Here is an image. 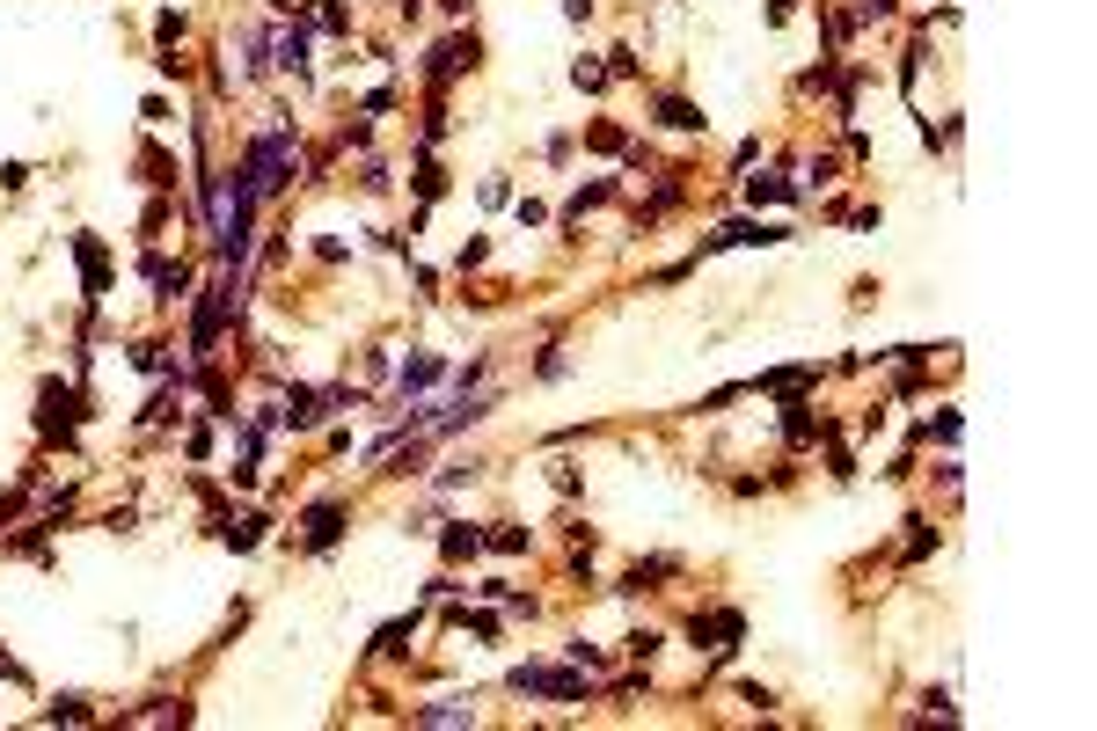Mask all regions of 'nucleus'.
<instances>
[{
	"instance_id": "f257e3e1",
	"label": "nucleus",
	"mask_w": 1097,
	"mask_h": 731,
	"mask_svg": "<svg viewBox=\"0 0 1097 731\" xmlns=\"http://www.w3.org/2000/svg\"><path fill=\"white\" fill-rule=\"evenodd\" d=\"M74 424H81V388L44 381V388H37V432L59 439V446H74Z\"/></svg>"
},
{
	"instance_id": "f03ea898",
	"label": "nucleus",
	"mask_w": 1097,
	"mask_h": 731,
	"mask_svg": "<svg viewBox=\"0 0 1097 731\" xmlns=\"http://www.w3.org/2000/svg\"><path fill=\"white\" fill-rule=\"evenodd\" d=\"M512 688L520 695H549V702H586V680L556 673V666H512Z\"/></svg>"
},
{
	"instance_id": "7ed1b4c3",
	"label": "nucleus",
	"mask_w": 1097,
	"mask_h": 731,
	"mask_svg": "<svg viewBox=\"0 0 1097 731\" xmlns=\"http://www.w3.org/2000/svg\"><path fill=\"white\" fill-rule=\"evenodd\" d=\"M227 308H235V293H227V278H220V286H205V300H198V322H191V359H213V337H220Z\"/></svg>"
},
{
	"instance_id": "20e7f679",
	"label": "nucleus",
	"mask_w": 1097,
	"mask_h": 731,
	"mask_svg": "<svg viewBox=\"0 0 1097 731\" xmlns=\"http://www.w3.org/2000/svg\"><path fill=\"white\" fill-rule=\"evenodd\" d=\"M469 66H476V37H447V44H439V52L425 59V81H432V88H447V81L469 74Z\"/></svg>"
},
{
	"instance_id": "39448f33",
	"label": "nucleus",
	"mask_w": 1097,
	"mask_h": 731,
	"mask_svg": "<svg viewBox=\"0 0 1097 731\" xmlns=\"http://www.w3.org/2000/svg\"><path fill=\"white\" fill-rule=\"evenodd\" d=\"M337 534H344V505H337V498H322V505L308 512V534H300V549H308V556H330V549H337Z\"/></svg>"
},
{
	"instance_id": "423d86ee",
	"label": "nucleus",
	"mask_w": 1097,
	"mask_h": 731,
	"mask_svg": "<svg viewBox=\"0 0 1097 731\" xmlns=\"http://www.w3.org/2000/svg\"><path fill=\"white\" fill-rule=\"evenodd\" d=\"M439 381H447V359H439V351H410L403 373H395V388H403V395H425V388H439Z\"/></svg>"
},
{
	"instance_id": "0eeeda50",
	"label": "nucleus",
	"mask_w": 1097,
	"mask_h": 731,
	"mask_svg": "<svg viewBox=\"0 0 1097 731\" xmlns=\"http://www.w3.org/2000/svg\"><path fill=\"white\" fill-rule=\"evenodd\" d=\"M74 256H81L88 300H103V286H110V271H103V242H96V234H74Z\"/></svg>"
},
{
	"instance_id": "6e6552de",
	"label": "nucleus",
	"mask_w": 1097,
	"mask_h": 731,
	"mask_svg": "<svg viewBox=\"0 0 1097 731\" xmlns=\"http://www.w3.org/2000/svg\"><path fill=\"white\" fill-rule=\"evenodd\" d=\"M147 278H154V300H183V286H191V271L169 264V256H147Z\"/></svg>"
},
{
	"instance_id": "1a4fd4ad",
	"label": "nucleus",
	"mask_w": 1097,
	"mask_h": 731,
	"mask_svg": "<svg viewBox=\"0 0 1097 731\" xmlns=\"http://www.w3.org/2000/svg\"><path fill=\"white\" fill-rule=\"evenodd\" d=\"M271 59L286 66V74H308V30H278L271 37Z\"/></svg>"
},
{
	"instance_id": "9d476101",
	"label": "nucleus",
	"mask_w": 1097,
	"mask_h": 731,
	"mask_svg": "<svg viewBox=\"0 0 1097 731\" xmlns=\"http://www.w3.org/2000/svg\"><path fill=\"white\" fill-rule=\"evenodd\" d=\"M220 541H227V549H242V556H249L256 541H264V512H242V520H220Z\"/></svg>"
},
{
	"instance_id": "9b49d317",
	"label": "nucleus",
	"mask_w": 1097,
	"mask_h": 731,
	"mask_svg": "<svg viewBox=\"0 0 1097 731\" xmlns=\"http://www.w3.org/2000/svg\"><path fill=\"white\" fill-rule=\"evenodd\" d=\"M417 724H476V710L461 695H447V702H425V710H410Z\"/></svg>"
},
{
	"instance_id": "f8f14e48",
	"label": "nucleus",
	"mask_w": 1097,
	"mask_h": 731,
	"mask_svg": "<svg viewBox=\"0 0 1097 731\" xmlns=\"http://www.w3.org/2000/svg\"><path fill=\"white\" fill-rule=\"evenodd\" d=\"M659 125H673V132H703V110L681 103V96H659Z\"/></svg>"
},
{
	"instance_id": "ddd939ff",
	"label": "nucleus",
	"mask_w": 1097,
	"mask_h": 731,
	"mask_svg": "<svg viewBox=\"0 0 1097 731\" xmlns=\"http://www.w3.org/2000/svg\"><path fill=\"white\" fill-rule=\"evenodd\" d=\"M410 636H417V607H410V615H395V622H381V629H373V651H403Z\"/></svg>"
},
{
	"instance_id": "4468645a",
	"label": "nucleus",
	"mask_w": 1097,
	"mask_h": 731,
	"mask_svg": "<svg viewBox=\"0 0 1097 731\" xmlns=\"http://www.w3.org/2000/svg\"><path fill=\"white\" fill-rule=\"evenodd\" d=\"M476 549H483V534H476V527H447V534H439V556H447V563L476 556Z\"/></svg>"
},
{
	"instance_id": "2eb2a0df",
	"label": "nucleus",
	"mask_w": 1097,
	"mask_h": 731,
	"mask_svg": "<svg viewBox=\"0 0 1097 731\" xmlns=\"http://www.w3.org/2000/svg\"><path fill=\"white\" fill-rule=\"evenodd\" d=\"M746 198H754V205H783L790 183H783V176H754V183H746Z\"/></svg>"
},
{
	"instance_id": "dca6fc26",
	"label": "nucleus",
	"mask_w": 1097,
	"mask_h": 731,
	"mask_svg": "<svg viewBox=\"0 0 1097 731\" xmlns=\"http://www.w3.org/2000/svg\"><path fill=\"white\" fill-rule=\"evenodd\" d=\"M783 432H790V439L805 446L812 432H820V424H812V410H805V403H783Z\"/></svg>"
},
{
	"instance_id": "f3484780",
	"label": "nucleus",
	"mask_w": 1097,
	"mask_h": 731,
	"mask_svg": "<svg viewBox=\"0 0 1097 731\" xmlns=\"http://www.w3.org/2000/svg\"><path fill=\"white\" fill-rule=\"evenodd\" d=\"M527 541H534L527 527H498V534H490V549H498V556H520V549H527Z\"/></svg>"
},
{
	"instance_id": "a211bd4d",
	"label": "nucleus",
	"mask_w": 1097,
	"mask_h": 731,
	"mask_svg": "<svg viewBox=\"0 0 1097 731\" xmlns=\"http://www.w3.org/2000/svg\"><path fill=\"white\" fill-rule=\"evenodd\" d=\"M483 476V461H454V468H439V490H454V483H476Z\"/></svg>"
},
{
	"instance_id": "6ab92c4d",
	"label": "nucleus",
	"mask_w": 1097,
	"mask_h": 731,
	"mask_svg": "<svg viewBox=\"0 0 1097 731\" xmlns=\"http://www.w3.org/2000/svg\"><path fill=\"white\" fill-rule=\"evenodd\" d=\"M564 658H571V666H586V673H600V666H608V658H600V651L586 644V636H578V644H564Z\"/></svg>"
},
{
	"instance_id": "aec40b11",
	"label": "nucleus",
	"mask_w": 1097,
	"mask_h": 731,
	"mask_svg": "<svg viewBox=\"0 0 1097 731\" xmlns=\"http://www.w3.org/2000/svg\"><path fill=\"white\" fill-rule=\"evenodd\" d=\"M571 81H578V88H608V74H600L593 59H578V66H571Z\"/></svg>"
},
{
	"instance_id": "412c9836",
	"label": "nucleus",
	"mask_w": 1097,
	"mask_h": 731,
	"mask_svg": "<svg viewBox=\"0 0 1097 731\" xmlns=\"http://www.w3.org/2000/svg\"><path fill=\"white\" fill-rule=\"evenodd\" d=\"M564 15H571V22H586V15H593V0H564Z\"/></svg>"
}]
</instances>
